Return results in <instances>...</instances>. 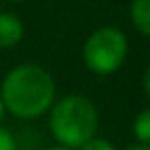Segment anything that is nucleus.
Masks as SVG:
<instances>
[{"label":"nucleus","instance_id":"nucleus-9","mask_svg":"<svg viewBox=\"0 0 150 150\" xmlns=\"http://www.w3.org/2000/svg\"><path fill=\"white\" fill-rule=\"evenodd\" d=\"M142 84H144V95H146V99L150 101V66H148L146 72H144V80H142Z\"/></svg>","mask_w":150,"mask_h":150},{"label":"nucleus","instance_id":"nucleus-6","mask_svg":"<svg viewBox=\"0 0 150 150\" xmlns=\"http://www.w3.org/2000/svg\"><path fill=\"white\" fill-rule=\"evenodd\" d=\"M132 134H134V138H136L138 144L150 146V107H148V109H142V111L134 117Z\"/></svg>","mask_w":150,"mask_h":150},{"label":"nucleus","instance_id":"nucleus-12","mask_svg":"<svg viewBox=\"0 0 150 150\" xmlns=\"http://www.w3.org/2000/svg\"><path fill=\"white\" fill-rule=\"evenodd\" d=\"M4 113H6V109H4V103H2V97H0V121L4 119Z\"/></svg>","mask_w":150,"mask_h":150},{"label":"nucleus","instance_id":"nucleus-5","mask_svg":"<svg viewBox=\"0 0 150 150\" xmlns=\"http://www.w3.org/2000/svg\"><path fill=\"white\" fill-rule=\"evenodd\" d=\"M129 19L136 31L150 39V0H132Z\"/></svg>","mask_w":150,"mask_h":150},{"label":"nucleus","instance_id":"nucleus-11","mask_svg":"<svg viewBox=\"0 0 150 150\" xmlns=\"http://www.w3.org/2000/svg\"><path fill=\"white\" fill-rule=\"evenodd\" d=\"M43 150H72V148H66V146H60V144H54V146H47Z\"/></svg>","mask_w":150,"mask_h":150},{"label":"nucleus","instance_id":"nucleus-13","mask_svg":"<svg viewBox=\"0 0 150 150\" xmlns=\"http://www.w3.org/2000/svg\"><path fill=\"white\" fill-rule=\"evenodd\" d=\"M6 2H11V4H21V2H25V0H6Z\"/></svg>","mask_w":150,"mask_h":150},{"label":"nucleus","instance_id":"nucleus-1","mask_svg":"<svg viewBox=\"0 0 150 150\" xmlns=\"http://www.w3.org/2000/svg\"><path fill=\"white\" fill-rule=\"evenodd\" d=\"M4 109L19 119H37L56 101V80L39 64L15 66L0 84Z\"/></svg>","mask_w":150,"mask_h":150},{"label":"nucleus","instance_id":"nucleus-3","mask_svg":"<svg viewBox=\"0 0 150 150\" xmlns=\"http://www.w3.org/2000/svg\"><path fill=\"white\" fill-rule=\"evenodd\" d=\"M129 52L127 37L117 27H99L95 29L82 45V62L88 72L97 76H111L115 74Z\"/></svg>","mask_w":150,"mask_h":150},{"label":"nucleus","instance_id":"nucleus-7","mask_svg":"<svg viewBox=\"0 0 150 150\" xmlns=\"http://www.w3.org/2000/svg\"><path fill=\"white\" fill-rule=\"evenodd\" d=\"M78 150H117V146H115L111 140H107V138L95 136V138H91L88 142H84Z\"/></svg>","mask_w":150,"mask_h":150},{"label":"nucleus","instance_id":"nucleus-4","mask_svg":"<svg viewBox=\"0 0 150 150\" xmlns=\"http://www.w3.org/2000/svg\"><path fill=\"white\" fill-rule=\"evenodd\" d=\"M25 35V25L23 21L6 11H0V50H8L21 43Z\"/></svg>","mask_w":150,"mask_h":150},{"label":"nucleus","instance_id":"nucleus-8","mask_svg":"<svg viewBox=\"0 0 150 150\" xmlns=\"http://www.w3.org/2000/svg\"><path fill=\"white\" fill-rule=\"evenodd\" d=\"M0 150H19L15 136L2 125H0Z\"/></svg>","mask_w":150,"mask_h":150},{"label":"nucleus","instance_id":"nucleus-10","mask_svg":"<svg viewBox=\"0 0 150 150\" xmlns=\"http://www.w3.org/2000/svg\"><path fill=\"white\" fill-rule=\"evenodd\" d=\"M125 150H150V146H146V144H132V146H127Z\"/></svg>","mask_w":150,"mask_h":150},{"label":"nucleus","instance_id":"nucleus-2","mask_svg":"<svg viewBox=\"0 0 150 150\" xmlns=\"http://www.w3.org/2000/svg\"><path fill=\"white\" fill-rule=\"evenodd\" d=\"M47 125L56 144L78 150L84 142L97 136L99 111L95 103L84 95H64L50 107Z\"/></svg>","mask_w":150,"mask_h":150}]
</instances>
